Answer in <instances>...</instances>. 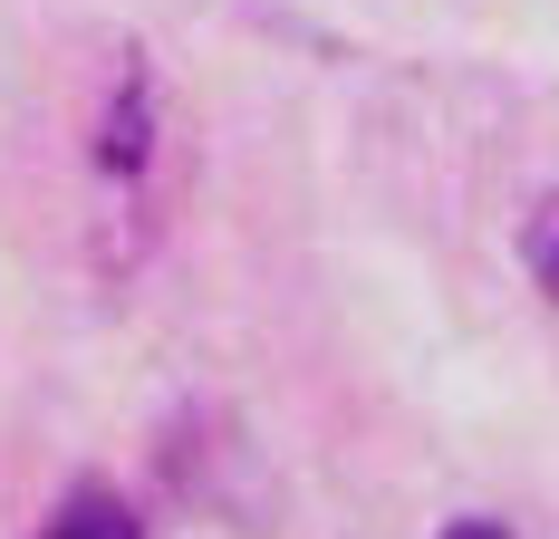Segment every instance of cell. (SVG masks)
Wrapping results in <instances>:
<instances>
[{
    "mask_svg": "<svg viewBox=\"0 0 559 539\" xmlns=\"http://www.w3.org/2000/svg\"><path fill=\"white\" fill-rule=\"evenodd\" d=\"M49 539H135V511H116L107 491H87V501H68V511H58Z\"/></svg>",
    "mask_w": 559,
    "mask_h": 539,
    "instance_id": "obj_1",
    "label": "cell"
},
{
    "mask_svg": "<svg viewBox=\"0 0 559 539\" xmlns=\"http://www.w3.org/2000/svg\"><path fill=\"white\" fill-rule=\"evenodd\" d=\"M107 173H145V97L135 87L107 107Z\"/></svg>",
    "mask_w": 559,
    "mask_h": 539,
    "instance_id": "obj_2",
    "label": "cell"
},
{
    "mask_svg": "<svg viewBox=\"0 0 559 539\" xmlns=\"http://www.w3.org/2000/svg\"><path fill=\"white\" fill-rule=\"evenodd\" d=\"M540 279H550V289H559V213L540 221Z\"/></svg>",
    "mask_w": 559,
    "mask_h": 539,
    "instance_id": "obj_3",
    "label": "cell"
},
{
    "mask_svg": "<svg viewBox=\"0 0 559 539\" xmlns=\"http://www.w3.org/2000/svg\"><path fill=\"white\" fill-rule=\"evenodd\" d=\"M444 539H502V530H492V520H453Z\"/></svg>",
    "mask_w": 559,
    "mask_h": 539,
    "instance_id": "obj_4",
    "label": "cell"
}]
</instances>
